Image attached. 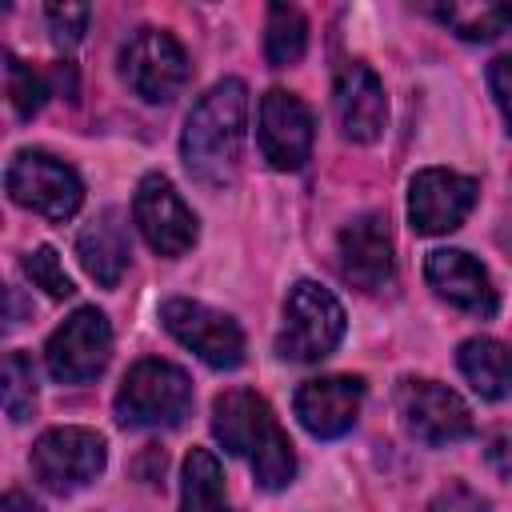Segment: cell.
I'll return each instance as SVG.
<instances>
[{
  "instance_id": "8",
  "label": "cell",
  "mask_w": 512,
  "mask_h": 512,
  "mask_svg": "<svg viewBox=\"0 0 512 512\" xmlns=\"http://www.w3.org/2000/svg\"><path fill=\"white\" fill-rule=\"evenodd\" d=\"M396 412H400L408 436H416L428 448H444V444L472 436V408L452 388H444L436 380L404 376L396 384Z\"/></svg>"
},
{
  "instance_id": "3",
  "label": "cell",
  "mask_w": 512,
  "mask_h": 512,
  "mask_svg": "<svg viewBox=\"0 0 512 512\" xmlns=\"http://www.w3.org/2000/svg\"><path fill=\"white\" fill-rule=\"evenodd\" d=\"M192 412V380L168 360H136L116 388V420L124 428H176Z\"/></svg>"
},
{
  "instance_id": "28",
  "label": "cell",
  "mask_w": 512,
  "mask_h": 512,
  "mask_svg": "<svg viewBox=\"0 0 512 512\" xmlns=\"http://www.w3.org/2000/svg\"><path fill=\"white\" fill-rule=\"evenodd\" d=\"M428 512H488V500L480 492H472L468 484H448L436 492Z\"/></svg>"
},
{
  "instance_id": "24",
  "label": "cell",
  "mask_w": 512,
  "mask_h": 512,
  "mask_svg": "<svg viewBox=\"0 0 512 512\" xmlns=\"http://www.w3.org/2000/svg\"><path fill=\"white\" fill-rule=\"evenodd\" d=\"M4 76H8V100H12L16 116L20 120H32L44 108V100H48V80L32 64L16 60L12 52L4 56Z\"/></svg>"
},
{
  "instance_id": "16",
  "label": "cell",
  "mask_w": 512,
  "mask_h": 512,
  "mask_svg": "<svg viewBox=\"0 0 512 512\" xmlns=\"http://www.w3.org/2000/svg\"><path fill=\"white\" fill-rule=\"evenodd\" d=\"M360 400H364L360 376H320L296 388V416L316 440H332L356 424Z\"/></svg>"
},
{
  "instance_id": "29",
  "label": "cell",
  "mask_w": 512,
  "mask_h": 512,
  "mask_svg": "<svg viewBox=\"0 0 512 512\" xmlns=\"http://www.w3.org/2000/svg\"><path fill=\"white\" fill-rule=\"evenodd\" d=\"M484 456H488V464H492L500 476H508V480H512V428L492 432V436H488Z\"/></svg>"
},
{
  "instance_id": "1",
  "label": "cell",
  "mask_w": 512,
  "mask_h": 512,
  "mask_svg": "<svg viewBox=\"0 0 512 512\" xmlns=\"http://www.w3.org/2000/svg\"><path fill=\"white\" fill-rule=\"evenodd\" d=\"M244 132H248V88L244 80L228 76L212 84L196 108L188 112L180 156L192 180L208 188H224L236 180L240 156H244Z\"/></svg>"
},
{
  "instance_id": "14",
  "label": "cell",
  "mask_w": 512,
  "mask_h": 512,
  "mask_svg": "<svg viewBox=\"0 0 512 512\" xmlns=\"http://www.w3.org/2000/svg\"><path fill=\"white\" fill-rule=\"evenodd\" d=\"M340 276L360 292H380L392 280V232L380 212H364L340 228L336 240Z\"/></svg>"
},
{
  "instance_id": "9",
  "label": "cell",
  "mask_w": 512,
  "mask_h": 512,
  "mask_svg": "<svg viewBox=\"0 0 512 512\" xmlns=\"http://www.w3.org/2000/svg\"><path fill=\"white\" fill-rule=\"evenodd\" d=\"M160 320L208 368H236L244 360V332L228 312H216L188 296H172V300H164Z\"/></svg>"
},
{
  "instance_id": "19",
  "label": "cell",
  "mask_w": 512,
  "mask_h": 512,
  "mask_svg": "<svg viewBox=\"0 0 512 512\" xmlns=\"http://www.w3.org/2000/svg\"><path fill=\"white\" fill-rule=\"evenodd\" d=\"M456 364L464 380L484 396V400H504L512 396V352L492 340V336H472L460 344Z\"/></svg>"
},
{
  "instance_id": "10",
  "label": "cell",
  "mask_w": 512,
  "mask_h": 512,
  "mask_svg": "<svg viewBox=\"0 0 512 512\" xmlns=\"http://www.w3.org/2000/svg\"><path fill=\"white\" fill-rule=\"evenodd\" d=\"M108 356H112V328L100 308H76L48 336V348H44L48 376L60 384H84L100 376Z\"/></svg>"
},
{
  "instance_id": "20",
  "label": "cell",
  "mask_w": 512,
  "mask_h": 512,
  "mask_svg": "<svg viewBox=\"0 0 512 512\" xmlns=\"http://www.w3.org/2000/svg\"><path fill=\"white\" fill-rule=\"evenodd\" d=\"M180 512H228L224 468L208 448H192L180 472Z\"/></svg>"
},
{
  "instance_id": "15",
  "label": "cell",
  "mask_w": 512,
  "mask_h": 512,
  "mask_svg": "<svg viewBox=\"0 0 512 512\" xmlns=\"http://www.w3.org/2000/svg\"><path fill=\"white\" fill-rule=\"evenodd\" d=\"M336 120H340V132L352 140V144H372L380 140L384 124H388V100H384V84L380 76L360 64V60H348L340 72H336Z\"/></svg>"
},
{
  "instance_id": "2",
  "label": "cell",
  "mask_w": 512,
  "mask_h": 512,
  "mask_svg": "<svg viewBox=\"0 0 512 512\" xmlns=\"http://www.w3.org/2000/svg\"><path fill=\"white\" fill-rule=\"evenodd\" d=\"M212 436L240 460H248L260 488L276 492L296 476V452L280 428L272 404L248 388H228L212 400Z\"/></svg>"
},
{
  "instance_id": "22",
  "label": "cell",
  "mask_w": 512,
  "mask_h": 512,
  "mask_svg": "<svg viewBox=\"0 0 512 512\" xmlns=\"http://www.w3.org/2000/svg\"><path fill=\"white\" fill-rule=\"evenodd\" d=\"M308 48V20L292 4H268V24H264V56L272 68H288L304 56Z\"/></svg>"
},
{
  "instance_id": "12",
  "label": "cell",
  "mask_w": 512,
  "mask_h": 512,
  "mask_svg": "<svg viewBox=\"0 0 512 512\" xmlns=\"http://www.w3.org/2000/svg\"><path fill=\"white\" fill-rule=\"evenodd\" d=\"M256 136H260V152L276 172H296L304 168V160L312 156V112L308 104L288 92V88H268L260 96V116H256Z\"/></svg>"
},
{
  "instance_id": "13",
  "label": "cell",
  "mask_w": 512,
  "mask_h": 512,
  "mask_svg": "<svg viewBox=\"0 0 512 512\" xmlns=\"http://www.w3.org/2000/svg\"><path fill=\"white\" fill-rule=\"evenodd\" d=\"M476 180L460 176L452 168H424L408 184V220L424 236H440L464 224V216L476 208Z\"/></svg>"
},
{
  "instance_id": "21",
  "label": "cell",
  "mask_w": 512,
  "mask_h": 512,
  "mask_svg": "<svg viewBox=\"0 0 512 512\" xmlns=\"http://www.w3.org/2000/svg\"><path fill=\"white\" fill-rule=\"evenodd\" d=\"M432 16L448 24L460 40H496L504 28H512V4L448 0V4H432Z\"/></svg>"
},
{
  "instance_id": "11",
  "label": "cell",
  "mask_w": 512,
  "mask_h": 512,
  "mask_svg": "<svg viewBox=\"0 0 512 512\" xmlns=\"http://www.w3.org/2000/svg\"><path fill=\"white\" fill-rule=\"evenodd\" d=\"M132 220L144 236V244L156 252V256H184L192 244H196V216L192 208L180 200V192L172 188L168 176L160 172H148L140 184H136V196H132Z\"/></svg>"
},
{
  "instance_id": "5",
  "label": "cell",
  "mask_w": 512,
  "mask_h": 512,
  "mask_svg": "<svg viewBox=\"0 0 512 512\" xmlns=\"http://www.w3.org/2000/svg\"><path fill=\"white\" fill-rule=\"evenodd\" d=\"M4 188L20 208H28V212H36L44 220H56V224L76 216V208L84 200L80 176L64 160H56V156H48L40 148H20L8 160Z\"/></svg>"
},
{
  "instance_id": "7",
  "label": "cell",
  "mask_w": 512,
  "mask_h": 512,
  "mask_svg": "<svg viewBox=\"0 0 512 512\" xmlns=\"http://www.w3.org/2000/svg\"><path fill=\"white\" fill-rule=\"evenodd\" d=\"M108 448L92 428H48L36 444H32V476L56 492L68 496L84 484H92L104 472Z\"/></svg>"
},
{
  "instance_id": "25",
  "label": "cell",
  "mask_w": 512,
  "mask_h": 512,
  "mask_svg": "<svg viewBox=\"0 0 512 512\" xmlns=\"http://www.w3.org/2000/svg\"><path fill=\"white\" fill-rule=\"evenodd\" d=\"M24 272H28V280H32L36 288H44L52 300H68V296L76 292V284H72V276L64 272L56 248H48V244L24 256Z\"/></svg>"
},
{
  "instance_id": "26",
  "label": "cell",
  "mask_w": 512,
  "mask_h": 512,
  "mask_svg": "<svg viewBox=\"0 0 512 512\" xmlns=\"http://www.w3.org/2000/svg\"><path fill=\"white\" fill-rule=\"evenodd\" d=\"M44 20H48V32H52L56 48H76L84 40V32H88L92 8L88 4H48Z\"/></svg>"
},
{
  "instance_id": "4",
  "label": "cell",
  "mask_w": 512,
  "mask_h": 512,
  "mask_svg": "<svg viewBox=\"0 0 512 512\" xmlns=\"http://www.w3.org/2000/svg\"><path fill=\"white\" fill-rule=\"evenodd\" d=\"M344 336V308L340 300L316 284V280H296L284 300V324L276 332V356L292 364H312L324 360Z\"/></svg>"
},
{
  "instance_id": "17",
  "label": "cell",
  "mask_w": 512,
  "mask_h": 512,
  "mask_svg": "<svg viewBox=\"0 0 512 512\" xmlns=\"http://www.w3.org/2000/svg\"><path fill=\"white\" fill-rule=\"evenodd\" d=\"M424 276H428V284L448 300V304H456V308H464V312H472V316H496V288H492V276H488V268L480 264V260H472L468 252H460V248H436V252H428V260H424Z\"/></svg>"
},
{
  "instance_id": "6",
  "label": "cell",
  "mask_w": 512,
  "mask_h": 512,
  "mask_svg": "<svg viewBox=\"0 0 512 512\" xmlns=\"http://www.w3.org/2000/svg\"><path fill=\"white\" fill-rule=\"evenodd\" d=\"M120 76L140 100L168 104L184 92V84L192 76V64H188V52L180 48V40L172 32L140 28L120 52Z\"/></svg>"
},
{
  "instance_id": "18",
  "label": "cell",
  "mask_w": 512,
  "mask_h": 512,
  "mask_svg": "<svg viewBox=\"0 0 512 512\" xmlns=\"http://www.w3.org/2000/svg\"><path fill=\"white\" fill-rule=\"evenodd\" d=\"M76 256L80 268L100 284V288H116L124 268H128V232L116 208H104L92 224L80 228L76 236Z\"/></svg>"
},
{
  "instance_id": "27",
  "label": "cell",
  "mask_w": 512,
  "mask_h": 512,
  "mask_svg": "<svg viewBox=\"0 0 512 512\" xmlns=\"http://www.w3.org/2000/svg\"><path fill=\"white\" fill-rule=\"evenodd\" d=\"M488 88L496 96V108L512 132V52H500L492 64H488Z\"/></svg>"
},
{
  "instance_id": "23",
  "label": "cell",
  "mask_w": 512,
  "mask_h": 512,
  "mask_svg": "<svg viewBox=\"0 0 512 512\" xmlns=\"http://www.w3.org/2000/svg\"><path fill=\"white\" fill-rule=\"evenodd\" d=\"M36 408V372L28 352H8L4 356V412L12 420H28Z\"/></svg>"
},
{
  "instance_id": "30",
  "label": "cell",
  "mask_w": 512,
  "mask_h": 512,
  "mask_svg": "<svg viewBox=\"0 0 512 512\" xmlns=\"http://www.w3.org/2000/svg\"><path fill=\"white\" fill-rule=\"evenodd\" d=\"M0 512H40V508H36L24 492H8V496H4V504H0Z\"/></svg>"
}]
</instances>
